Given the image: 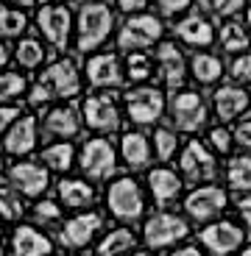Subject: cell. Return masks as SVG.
Masks as SVG:
<instances>
[{
  "label": "cell",
  "instance_id": "cell-1",
  "mask_svg": "<svg viewBox=\"0 0 251 256\" xmlns=\"http://www.w3.org/2000/svg\"><path fill=\"white\" fill-rule=\"evenodd\" d=\"M78 92H81L78 67L70 58H59L31 86V103L34 106H45L48 100H56V98H76Z\"/></svg>",
  "mask_w": 251,
  "mask_h": 256
},
{
  "label": "cell",
  "instance_id": "cell-2",
  "mask_svg": "<svg viewBox=\"0 0 251 256\" xmlns=\"http://www.w3.org/2000/svg\"><path fill=\"white\" fill-rule=\"evenodd\" d=\"M106 209L115 220L131 226L145 218V192L131 176H117L106 186Z\"/></svg>",
  "mask_w": 251,
  "mask_h": 256
},
{
  "label": "cell",
  "instance_id": "cell-3",
  "mask_svg": "<svg viewBox=\"0 0 251 256\" xmlns=\"http://www.w3.org/2000/svg\"><path fill=\"white\" fill-rule=\"evenodd\" d=\"M167 114L173 120L176 131L195 134V131H204L206 122H209V106L201 98V92L181 86L167 98Z\"/></svg>",
  "mask_w": 251,
  "mask_h": 256
},
{
  "label": "cell",
  "instance_id": "cell-4",
  "mask_svg": "<svg viewBox=\"0 0 251 256\" xmlns=\"http://www.w3.org/2000/svg\"><path fill=\"white\" fill-rule=\"evenodd\" d=\"M115 17H112L106 3H84L78 12V50L81 53H92L109 39Z\"/></svg>",
  "mask_w": 251,
  "mask_h": 256
},
{
  "label": "cell",
  "instance_id": "cell-5",
  "mask_svg": "<svg viewBox=\"0 0 251 256\" xmlns=\"http://www.w3.org/2000/svg\"><path fill=\"white\" fill-rule=\"evenodd\" d=\"M117 156L109 136H92L78 150V167L90 181H109L117 173Z\"/></svg>",
  "mask_w": 251,
  "mask_h": 256
},
{
  "label": "cell",
  "instance_id": "cell-6",
  "mask_svg": "<svg viewBox=\"0 0 251 256\" xmlns=\"http://www.w3.org/2000/svg\"><path fill=\"white\" fill-rule=\"evenodd\" d=\"M179 173L181 178H187L190 184H212V178L218 176V156L206 142L190 140L179 150Z\"/></svg>",
  "mask_w": 251,
  "mask_h": 256
},
{
  "label": "cell",
  "instance_id": "cell-7",
  "mask_svg": "<svg viewBox=\"0 0 251 256\" xmlns=\"http://www.w3.org/2000/svg\"><path fill=\"white\" fill-rule=\"evenodd\" d=\"M187 237H190V223H187V218L173 214V212H156L142 226V240L151 250L173 248L176 242H184Z\"/></svg>",
  "mask_w": 251,
  "mask_h": 256
},
{
  "label": "cell",
  "instance_id": "cell-8",
  "mask_svg": "<svg viewBox=\"0 0 251 256\" xmlns=\"http://www.w3.org/2000/svg\"><path fill=\"white\" fill-rule=\"evenodd\" d=\"M229 206V195H226L223 186L218 184H201L184 195V214L193 223L209 226L220 218Z\"/></svg>",
  "mask_w": 251,
  "mask_h": 256
},
{
  "label": "cell",
  "instance_id": "cell-9",
  "mask_svg": "<svg viewBox=\"0 0 251 256\" xmlns=\"http://www.w3.org/2000/svg\"><path fill=\"white\" fill-rule=\"evenodd\" d=\"M162 34H165V28H162L159 17H154V14H134L117 31V48L123 53H142L145 48L156 45L162 39Z\"/></svg>",
  "mask_w": 251,
  "mask_h": 256
},
{
  "label": "cell",
  "instance_id": "cell-10",
  "mask_svg": "<svg viewBox=\"0 0 251 256\" xmlns=\"http://www.w3.org/2000/svg\"><path fill=\"white\" fill-rule=\"evenodd\" d=\"M81 120L87 128H92L95 134L109 136L120 131V106L117 100L109 95V92H98V95H90L81 103Z\"/></svg>",
  "mask_w": 251,
  "mask_h": 256
},
{
  "label": "cell",
  "instance_id": "cell-11",
  "mask_svg": "<svg viewBox=\"0 0 251 256\" xmlns=\"http://www.w3.org/2000/svg\"><path fill=\"white\" fill-rule=\"evenodd\" d=\"M123 106H126V114H129V120L134 126L145 128L162 120V114L167 109V100L162 95V90H156V86H137V90H131L126 95Z\"/></svg>",
  "mask_w": 251,
  "mask_h": 256
},
{
  "label": "cell",
  "instance_id": "cell-12",
  "mask_svg": "<svg viewBox=\"0 0 251 256\" xmlns=\"http://www.w3.org/2000/svg\"><path fill=\"white\" fill-rule=\"evenodd\" d=\"M245 237H248L245 228L240 223H234V220H215V223L204 226V228L198 231L201 245L215 256H229V254H234V250H240L245 242Z\"/></svg>",
  "mask_w": 251,
  "mask_h": 256
},
{
  "label": "cell",
  "instance_id": "cell-13",
  "mask_svg": "<svg viewBox=\"0 0 251 256\" xmlns=\"http://www.w3.org/2000/svg\"><path fill=\"white\" fill-rule=\"evenodd\" d=\"M103 228V214L101 212H78V214H73L70 220H67L62 228H59V242L65 245V248L70 250H81L87 248V245L95 242V237L101 234Z\"/></svg>",
  "mask_w": 251,
  "mask_h": 256
},
{
  "label": "cell",
  "instance_id": "cell-14",
  "mask_svg": "<svg viewBox=\"0 0 251 256\" xmlns=\"http://www.w3.org/2000/svg\"><path fill=\"white\" fill-rule=\"evenodd\" d=\"M9 186L20 192L23 198L39 200L51 186V170L37 164V162H17V164L9 167Z\"/></svg>",
  "mask_w": 251,
  "mask_h": 256
},
{
  "label": "cell",
  "instance_id": "cell-15",
  "mask_svg": "<svg viewBox=\"0 0 251 256\" xmlns=\"http://www.w3.org/2000/svg\"><path fill=\"white\" fill-rule=\"evenodd\" d=\"M37 26H39V31H42V36H45L56 50H65L67 48V42H70V26H73L70 8L42 6L37 14Z\"/></svg>",
  "mask_w": 251,
  "mask_h": 256
},
{
  "label": "cell",
  "instance_id": "cell-16",
  "mask_svg": "<svg viewBox=\"0 0 251 256\" xmlns=\"http://www.w3.org/2000/svg\"><path fill=\"white\" fill-rule=\"evenodd\" d=\"M251 106V95L245 92V86L240 84H226L212 92V112L220 122H232L237 117H243Z\"/></svg>",
  "mask_w": 251,
  "mask_h": 256
},
{
  "label": "cell",
  "instance_id": "cell-17",
  "mask_svg": "<svg viewBox=\"0 0 251 256\" xmlns=\"http://www.w3.org/2000/svg\"><path fill=\"white\" fill-rule=\"evenodd\" d=\"M87 81L95 90H117L126 81V70L115 53H98L87 62Z\"/></svg>",
  "mask_w": 251,
  "mask_h": 256
},
{
  "label": "cell",
  "instance_id": "cell-18",
  "mask_svg": "<svg viewBox=\"0 0 251 256\" xmlns=\"http://www.w3.org/2000/svg\"><path fill=\"white\" fill-rule=\"evenodd\" d=\"M156 70L167 90H181L187 78V62L181 56V50L176 48V42H159L156 48Z\"/></svg>",
  "mask_w": 251,
  "mask_h": 256
},
{
  "label": "cell",
  "instance_id": "cell-19",
  "mask_svg": "<svg viewBox=\"0 0 251 256\" xmlns=\"http://www.w3.org/2000/svg\"><path fill=\"white\" fill-rule=\"evenodd\" d=\"M81 114H78L73 106H53V109L45 112L42 117V128H45V134L53 136L59 142H70L81 134Z\"/></svg>",
  "mask_w": 251,
  "mask_h": 256
},
{
  "label": "cell",
  "instance_id": "cell-20",
  "mask_svg": "<svg viewBox=\"0 0 251 256\" xmlns=\"http://www.w3.org/2000/svg\"><path fill=\"white\" fill-rule=\"evenodd\" d=\"M148 192L156 200V206L167 209L170 204H176L181 198L184 178L176 170H170V167H154V170H148Z\"/></svg>",
  "mask_w": 251,
  "mask_h": 256
},
{
  "label": "cell",
  "instance_id": "cell-21",
  "mask_svg": "<svg viewBox=\"0 0 251 256\" xmlns=\"http://www.w3.org/2000/svg\"><path fill=\"white\" fill-rule=\"evenodd\" d=\"M37 136H39V122H37V117L23 114V117H20V120L6 131V136H3V148H6L9 156H14V159L20 162L23 156H28L34 148H37Z\"/></svg>",
  "mask_w": 251,
  "mask_h": 256
},
{
  "label": "cell",
  "instance_id": "cell-22",
  "mask_svg": "<svg viewBox=\"0 0 251 256\" xmlns=\"http://www.w3.org/2000/svg\"><path fill=\"white\" fill-rule=\"evenodd\" d=\"M9 248H12V256H51L53 240L34 226H17Z\"/></svg>",
  "mask_w": 251,
  "mask_h": 256
},
{
  "label": "cell",
  "instance_id": "cell-23",
  "mask_svg": "<svg viewBox=\"0 0 251 256\" xmlns=\"http://www.w3.org/2000/svg\"><path fill=\"white\" fill-rule=\"evenodd\" d=\"M151 156H154V148L151 140L142 131H126L120 140V159L129 170H145L151 164Z\"/></svg>",
  "mask_w": 251,
  "mask_h": 256
},
{
  "label": "cell",
  "instance_id": "cell-24",
  "mask_svg": "<svg viewBox=\"0 0 251 256\" xmlns=\"http://www.w3.org/2000/svg\"><path fill=\"white\" fill-rule=\"evenodd\" d=\"M56 192H59V200H62L67 209L87 212L95 204V186L87 178H62L56 186Z\"/></svg>",
  "mask_w": 251,
  "mask_h": 256
},
{
  "label": "cell",
  "instance_id": "cell-25",
  "mask_svg": "<svg viewBox=\"0 0 251 256\" xmlns=\"http://www.w3.org/2000/svg\"><path fill=\"white\" fill-rule=\"evenodd\" d=\"M176 36L190 48H209L215 39V31L209 26V20L201 14H190L181 22H176Z\"/></svg>",
  "mask_w": 251,
  "mask_h": 256
},
{
  "label": "cell",
  "instance_id": "cell-26",
  "mask_svg": "<svg viewBox=\"0 0 251 256\" xmlns=\"http://www.w3.org/2000/svg\"><path fill=\"white\" fill-rule=\"evenodd\" d=\"M137 237L129 226H117V228L106 231L95 248V256H129V250H134Z\"/></svg>",
  "mask_w": 251,
  "mask_h": 256
},
{
  "label": "cell",
  "instance_id": "cell-27",
  "mask_svg": "<svg viewBox=\"0 0 251 256\" xmlns=\"http://www.w3.org/2000/svg\"><path fill=\"white\" fill-rule=\"evenodd\" d=\"M190 76L198 86H215L223 78V62L215 53H195L190 58Z\"/></svg>",
  "mask_w": 251,
  "mask_h": 256
},
{
  "label": "cell",
  "instance_id": "cell-28",
  "mask_svg": "<svg viewBox=\"0 0 251 256\" xmlns=\"http://www.w3.org/2000/svg\"><path fill=\"white\" fill-rule=\"evenodd\" d=\"M226 190H232L234 195L251 192V154H240L229 159V164H226Z\"/></svg>",
  "mask_w": 251,
  "mask_h": 256
},
{
  "label": "cell",
  "instance_id": "cell-29",
  "mask_svg": "<svg viewBox=\"0 0 251 256\" xmlns=\"http://www.w3.org/2000/svg\"><path fill=\"white\" fill-rule=\"evenodd\" d=\"M42 162H45L48 170L67 173L76 164V148H73V142H53L42 150Z\"/></svg>",
  "mask_w": 251,
  "mask_h": 256
},
{
  "label": "cell",
  "instance_id": "cell-30",
  "mask_svg": "<svg viewBox=\"0 0 251 256\" xmlns=\"http://www.w3.org/2000/svg\"><path fill=\"white\" fill-rule=\"evenodd\" d=\"M154 154L159 162H170L176 154L181 150V142H179V131L176 128H167V126H159L154 131Z\"/></svg>",
  "mask_w": 251,
  "mask_h": 256
},
{
  "label": "cell",
  "instance_id": "cell-31",
  "mask_svg": "<svg viewBox=\"0 0 251 256\" xmlns=\"http://www.w3.org/2000/svg\"><path fill=\"white\" fill-rule=\"evenodd\" d=\"M251 45V34L248 28H243L240 22H226L223 28H220V48H223L226 53H245Z\"/></svg>",
  "mask_w": 251,
  "mask_h": 256
},
{
  "label": "cell",
  "instance_id": "cell-32",
  "mask_svg": "<svg viewBox=\"0 0 251 256\" xmlns=\"http://www.w3.org/2000/svg\"><path fill=\"white\" fill-rule=\"evenodd\" d=\"M154 72V62H151L148 53H129L126 58V78L137 86H145V81Z\"/></svg>",
  "mask_w": 251,
  "mask_h": 256
},
{
  "label": "cell",
  "instance_id": "cell-33",
  "mask_svg": "<svg viewBox=\"0 0 251 256\" xmlns=\"http://www.w3.org/2000/svg\"><path fill=\"white\" fill-rule=\"evenodd\" d=\"M14 58H17L20 67L34 70V67H39V64L45 62V48L39 45L37 39H20L17 50H14Z\"/></svg>",
  "mask_w": 251,
  "mask_h": 256
},
{
  "label": "cell",
  "instance_id": "cell-34",
  "mask_svg": "<svg viewBox=\"0 0 251 256\" xmlns=\"http://www.w3.org/2000/svg\"><path fill=\"white\" fill-rule=\"evenodd\" d=\"M206 145L215 150V156H229L232 148H234V134L220 122V126H215V128L206 131Z\"/></svg>",
  "mask_w": 251,
  "mask_h": 256
},
{
  "label": "cell",
  "instance_id": "cell-35",
  "mask_svg": "<svg viewBox=\"0 0 251 256\" xmlns=\"http://www.w3.org/2000/svg\"><path fill=\"white\" fill-rule=\"evenodd\" d=\"M26 28H28L26 14L0 6V36H20Z\"/></svg>",
  "mask_w": 251,
  "mask_h": 256
},
{
  "label": "cell",
  "instance_id": "cell-36",
  "mask_svg": "<svg viewBox=\"0 0 251 256\" xmlns=\"http://www.w3.org/2000/svg\"><path fill=\"white\" fill-rule=\"evenodd\" d=\"M20 218H23V204H20L17 192L12 186H0V220L14 223Z\"/></svg>",
  "mask_w": 251,
  "mask_h": 256
},
{
  "label": "cell",
  "instance_id": "cell-37",
  "mask_svg": "<svg viewBox=\"0 0 251 256\" xmlns=\"http://www.w3.org/2000/svg\"><path fill=\"white\" fill-rule=\"evenodd\" d=\"M31 214H34V223H39V226H56L62 220V206L51 198H42L34 204Z\"/></svg>",
  "mask_w": 251,
  "mask_h": 256
},
{
  "label": "cell",
  "instance_id": "cell-38",
  "mask_svg": "<svg viewBox=\"0 0 251 256\" xmlns=\"http://www.w3.org/2000/svg\"><path fill=\"white\" fill-rule=\"evenodd\" d=\"M26 90H28L26 76H20V72H3L0 76V103L14 100V98H20Z\"/></svg>",
  "mask_w": 251,
  "mask_h": 256
},
{
  "label": "cell",
  "instance_id": "cell-39",
  "mask_svg": "<svg viewBox=\"0 0 251 256\" xmlns=\"http://www.w3.org/2000/svg\"><path fill=\"white\" fill-rule=\"evenodd\" d=\"M201 8H204L206 14H212V17H232V14H237L240 8L245 6V0H198Z\"/></svg>",
  "mask_w": 251,
  "mask_h": 256
},
{
  "label": "cell",
  "instance_id": "cell-40",
  "mask_svg": "<svg viewBox=\"0 0 251 256\" xmlns=\"http://www.w3.org/2000/svg\"><path fill=\"white\" fill-rule=\"evenodd\" d=\"M229 76H232V81L240 84V86L251 84V53H240V56H234L232 67H229Z\"/></svg>",
  "mask_w": 251,
  "mask_h": 256
},
{
  "label": "cell",
  "instance_id": "cell-41",
  "mask_svg": "<svg viewBox=\"0 0 251 256\" xmlns=\"http://www.w3.org/2000/svg\"><path fill=\"white\" fill-rule=\"evenodd\" d=\"M232 134H234V145L243 148V154H251V120H240Z\"/></svg>",
  "mask_w": 251,
  "mask_h": 256
},
{
  "label": "cell",
  "instance_id": "cell-42",
  "mask_svg": "<svg viewBox=\"0 0 251 256\" xmlns=\"http://www.w3.org/2000/svg\"><path fill=\"white\" fill-rule=\"evenodd\" d=\"M234 206H237V212H240V220H243L245 234L251 237V192H245V195H234Z\"/></svg>",
  "mask_w": 251,
  "mask_h": 256
},
{
  "label": "cell",
  "instance_id": "cell-43",
  "mask_svg": "<svg viewBox=\"0 0 251 256\" xmlns=\"http://www.w3.org/2000/svg\"><path fill=\"white\" fill-rule=\"evenodd\" d=\"M20 117H23V114H20L17 106H0V134H6Z\"/></svg>",
  "mask_w": 251,
  "mask_h": 256
},
{
  "label": "cell",
  "instance_id": "cell-44",
  "mask_svg": "<svg viewBox=\"0 0 251 256\" xmlns=\"http://www.w3.org/2000/svg\"><path fill=\"white\" fill-rule=\"evenodd\" d=\"M156 6H159V12H162V14L173 17V14L184 12V8L190 6V0H156Z\"/></svg>",
  "mask_w": 251,
  "mask_h": 256
},
{
  "label": "cell",
  "instance_id": "cell-45",
  "mask_svg": "<svg viewBox=\"0 0 251 256\" xmlns=\"http://www.w3.org/2000/svg\"><path fill=\"white\" fill-rule=\"evenodd\" d=\"M145 3H148V0H117V8L134 17V14H140L142 8H145Z\"/></svg>",
  "mask_w": 251,
  "mask_h": 256
},
{
  "label": "cell",
  "instance_id": "cell-46",
  "mask_svg": "<svg viewBox=\"0 0 251 256\" xmlns=\"http://www.w3.org/2000/svg\"><path fill=\"white\" fill-rule=\"evenodd\" d=\"M170 256H204V250L198 245H184V248H176Z\"/></svg>",
  "mask_w": 251,
  "mask_h": 256
},
{
  "label": "cell",
  "instance_id": "cell-47",
  "mask_svg": "<svg viewBox=\"0 0 251 256\" xmlns=\"http://www.w3.org/2000/svg\"><path fill=\"white\" fill-rule=\"evenodd\" d=\"M6 62H9V50H6V45L0 42V70L6 67Z\"/></svg>",
  "mask_w": 251,
  "mask_h": 256
},
{
  "label": "cell",
  "instance_id": "cell-48",
  "mask_svg": "<svg viewBox=\"0 0 251 256\" xmlns=\"http://www.w3.org/2000/svg\"><path fill=\"white\" fill-rule=\"evenodd\" d=\"M9 3H14V6H34V0H9Z\"/></svg>",
  "mask_w": 251,
  "mask_h": 256
},
{
  "label": "cell",
  "instance_id": "cell-49",
  "mask_svg": "<svg viewBox=\"0 0 251 256\" xmlns=\"http://www.w3.org/2000/svg\"><path fill=\"white\" fill-rule=\"evenodd\" d=\"M240 256H251V242H248V245H243V248H240Z\"/></svg>",
  "mask_w": 251,
  "mask_h": 256
},
{
  "label": "cell",
  "instance_id": "cell-50",
  "mask_svg": "<svg viewBox=\"0 0 251 256\" xmlns=\"http://www.w3.org/2000/svg\"><path fill=\"white\" fill-rule=\"evenodd\" d=\"M245 28H248V34H251V8H248V14H245Z\"/></svg>",
  "mask_w": 251,
  "mask_h": 256
},
{
  "label": "cell",
  "instance_id": "cell-51",
  "mask_svg": "<svg viewBox=\"0 0 251 256\" xmlns=\"http://www.w3.org/2000/svg\"><path fill=\"white\" fill-rule=\"evenodd\" d=\"M129 256H154V254H148V250H134V254H129Z\"/></svg>",
  "mask_w": 251,
  "mask_h": 256
},
{
  "label": "cell",
  "instance_id": "cell-52",
  "mask_svg": "<svg viewBox=\"0 0 251 256\" xmlns=\"http://www.w3.org/2000/svg\"><path fill=\"white\" fill-rule=\"evenodd\" d=\"M0 256H6V248H3V245H0Z\"/></svg>",
  "mask_w": 251,
  "mask_h": 256
},
{
  "label": "cell",
  "instance_id": "cell-53",
  "mask_svg": "<svg viewBox=\"0 0 251 256\" xmlns=\"http://www.w3.org/2000/svg\"><path fill=\"white\" fill-rule=\"evenodd\" d=\"M0 170H3V156H0Z\"/></svg>",
  "mask_w": 251,
  "mask_h": 256
},
{
  "label": "cell",
  "instance_id": "cell-54",
  "mask_svg": "<svg viewBox=\"0 0 251 256\" xmlns=\"http://www.w3.org/2000/svg\"><path fill=\"white\" fill-rule=\"evenodd\" d=\"M65 256H81V254H65Z\"/></svg>",
  "mask_w": 251,
  "mask_h": 256
},
{
  "label": "cell",
  "instance_id": "cell-55",
  "mask_svg": "<svg viewBox=\"0 0 251 256\" xmlns=\"http://www.w3.org/2000/svg\"><path fill=\"white\" fill-rule=\"evenodd\" d=\"M62 3H65V0H62Z\"/></svg>",
  "mask_w": 251,
  "mask_h": 256
}]
</instances>
